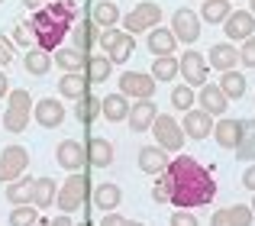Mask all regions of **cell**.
I'll return each instance as SVG.
<instances>
[{
	"label": "cell",
	"mask_w": 255,
	"mask_h": 226,
	"mask_svg": "<svg viewBox=\"0 0 255 226\" xmlns=\"http://www.w3.org/2000/svg\"><path fill=\"white\" fill-rule=\"evenodd\" d=\"M171 36L181 39V42H187V45L197 42V36H200V16L194 10H187V6H184V10H178L171 16Z\"/></svg>",
	"instance_id": "ba28073f"
},
{
	"label": "cell",
	"mask_w": 255,
	"mask_h": 226,
	"mask_svg": "<svg viewBox=\"0 0 255 226\" xmlns=\"http://www.w3.org/2000/svg\"><path fill=\"white\" fill-rule=\"evenodd\" d=\"M26 71L29 75H49V68H52V55L49 52H39V49H29V55H26Z\"/></svg>",
	"instance_id": "836d02e7"
},
{
	"label": "cell",
	"mask_w": 255,
	"mask_h": 226,
	"mask_svg": "<svg viewBox=\"0 0 255 226\" xmlns=\"http://www.w3.org/2000/svg\"><path fill=\"white\" fill-rule=\"evenodd\" d=\"M123 19V29H129V36H136V32L142 29H155L158 23H162V6L158 3H139L132 13H126Z\"/></svg>",
	"instance_id": "277c9868"
},
{
	"label": "cell",
	"mask_w": 255,
	"mask_h": 226,
	"mask_svg": "<svg viewBox=\"0 0 255 226\" xmlns=\"http://www.w3.org/2000/svg\"><path fill=\"white\" fill-rule=\"evenodd\" d=\"M55 65L65 71H81L87 65V55L78 49H55Z\"/></svg>",
	"instance_id": "f1b7e54d"
},
{
	"label": "cell",
	"mask_w": 255,
	"mask_h": 226,
	"mask_svg": "<svg viewBox=\"0 0 255 226\" xmlns=\"http://www.w3.org/2000/svg\"><path fill=\"white\" fill-rule=\"evenodd\" d=\"M117 19H120L117 3H97V6H94V19H91V23L97 26V29H110Z\"/></svg>",
	"instance_id": "1f68e13d"
},
{
	"label": "cell",
	"mask_w": 255,
	"mask_h": 226,
	"mask_svg": "<svg viewBox=\"0 0 255 226\" xmlns=\"http://www.w3.org/2000/svg\"><path fill=\"white\" fill-rule=\"evenodd\" d=\"M10 42H16V45H26V49H29V42H36V39H32V29L26 23H19L16 29H13V39Z\"/></svg>",
	"instance_id": "f6af8a7d"
},
{
	"label": "cell",
	"mask_w": 255,
	"mask_h": 226,
	"mask_svg": "<svg viewBox=\"0 0 255 226\" xmlns=\"http://www.w3.org/2000/svg\"><path fill=\"white\" fill-rule=\"evenodd\" d=\"M181 132L191 136V139H207L213 132V116H210V113H204V110H187Z\"/></svg>",
	"instance_id": "7c38bea8"
},
{
	"label": "cell",
	"mask_w": 255,
	"mask_h": 226,
	"mask_svg": "<svg viewBox=\"0 0 255 226\" xmlns=\"http://www.w3.org/2000/svg\"><path fill=\"white\" fill-rule=\"evenodd\" d=\"M100 113H104L110 123H120V119L129 116V101H126L123 94H110L100 101Z\"/></svg>",
	"instance_id": "cb8c5ba5"
},
{
	"label": "cell",
	"mask_w": 255,
	"mask_h": 226,
	"mask_svg": "<svg viewBox=\"0 0 255 226\" xmlns=\"http://www.w3.org/2000/svg\"><path fill=\"white\" fill-rule=\"evenodd\" d=\"M55 181L52 178H36L32 181V194H29V204L36 210H45V207H52V201H55Z\"/></svg>",
	"instance_id": "d6986e66"
},
{
	"label": "cell",
	"mask_w": 255,
	"mask_h": 226,
	"mask_svg": "<svg viewBox=\"0 0 255 226\" xmlns=\"http://www.w3.org/2000/svg\"><path fill=\"white\" fill-rule=\"evenodd\" d=\"M239 62H243L246 68H255V36H249L243 42V49H239Z\"/></svg>",
	"instance_id": "7bdbcfd3"
},
{
	"label": "cell",
	"mask_w": 255,
	"mask_h": 226,
	"mask_svg": "<svg viewBox=\"0 0 255 226\" xmlns=\"http://www.w3.org/2000/svg\"><path fill=\"white\" fill-rule=\"evenodd\" d=\"M171 107H178V110L194 107V91L187 88V84H178V88L171 91Z\"/></svg>",
	"instance_id": "ab89813d"
},
{
	"label": "cell",
	"mask_w": 255,
	"mask_h": 226,
	"mask_svg": "<svg viewBox=\"0 0 255 226\" xmlns=\"http://www.w3.org/2000/svg\"><path fill=\"white\" fill-rule=\"evenodd\" d=\"M220 91H223V97L226 101H233V97H243L246 94V78L239 75V71H223V78H220V84H217Z\"/></svg>",
	"instance_id": "484cf974"
},
{
	"label": "cell",
	"mask_w": 255,
	"mask_h": 226,
	"mask_svg": "<svg viewBox=\"0 0 255 226\" xmlns=\"http://www.w3.org/2000/svg\"><path fill=\"white\" fill-rule=\"evenodd\" d=\"M6 94H10V81H6V75L0 71V97H6Z\"/></svg>",
	"instance_id": "816d5d0a"
},
{
	"label": "cell",
	"mask_w": 255,
	"mask_h": 226,
	"mask_svg": "<svg viewBox=\"0 0 255 226\" xmlns=\"http://www.w3.org/2000/svg\"><path fill=\"white\" fill-rule=\"evenodd\" d=\"M120 36H123V32H120V29H113V26H110V29H100V32H97L100 49H104V52H110L113 45H117V39H120Z\"/></svg>",
	"instance_id": "ee69618b"
},
{
	"label": "cell",
	"mask_w": 255,
	"mask_h": 226,
	"mask_svg": "<svg viewBox=\"0 0 255 226\" xmlns=\"http://www.w3.org/2000/svg\"><path fill=\"white\" fill-rule=\"evenodd\" d=\"M32 181L36 178H29V175H19L16 181H10L6 184V191H3V197L13 204V207H19V204H29V194H32Z\"/></svg>",
	"instance_id": "7402d4cb"
},
{
	"label": "cell",
	"mask_w": 255,
	"mask_h": 226,
	"mask_svg": "<svg viewBox=\"0 0 255 226\" xmlns=\"http://www.w3.org/2000/svg\"><path fill=\"white\" fill-rule=\"evenodd\" d=\"M23 3H26V6H29V10H42V6H45V3H49V0H23Z\"/></svg>",
	"instance_id": "db71d44e"
},
{
	"label": "cell",
	"mask_w": 255,
	"mask_h": 226,
	"mask_svg": "<svg viewBox=\"0 0 255 226\" xmlns=\"http://www.w3.org/2000/svg\"><path fill=\"white\" fill-rule=\"evenodd\" d=\"M243 184L249 191H255V165H249V168H246V175H243Z\"/></svg>",
	"instance_id": "f907efd6"
},
{
	"label": "cell",
	"mask_w": 255,
	"mask_h": 226,
	"mask_svg": "<svg viewBox=\"0 0 255 226\" xmlns=\"http://www.w3.org/2000/svg\"><path fill=\"white\" fill-rule=\"evenodd\" d=\"M36 220H39V214L32 204H19V207L10 210V226H36Z\"/></svg>",
	"instance_id": "8d00e7d4"
},
{
	"label": "cell",
	"mask_w": 255,
	"mask_h": 226,
	"mask_svg": "<svg viewBox=\"0 0 255 226\" xmlns=\"http://www.w3.org/2000/svg\"><path fill=\"white\" fill-rule=\"evenodd\" d=\"M149 129L155 132L158 149H162V152H178L181 145H184V132H181L178 119L168 116V113H158V116L152 119V126H149Z\"/></svg>",
	"instance_id": "3957f363"
},
{
	"label": "cell",
	"mask_w": 255,
	"mask_h": 226,
	"mask_svg": "<svg viewBox=\"0 0 255 226\" xmlns=\"http://www.w3.org/2000/svg\"><path fill=\"white\" fill-rule=\"evenodd\" d=\"M26 126H29V110L6 107V113H3V129L6 132H23Z\"/></svg>",
	"instance_id": "d590c367"
},
{
	"label": "cell",
	"mask_w": 255,
	"mask_h": 226,
	"mask_svg": "<svg viewBox=\"0 0 255 226\" xmlns=\"http://www.w3.org/2000/svg\"><path fill=\"white\" fill-rule=\"evenodd\" d=\"M178 71L184 75L187 88H204L207 84V55H200V52H184V58L178 62Z\"/></svg>",
	"instance_id": "52a82bcc"
},
{
	"label": "cell",
	"mask_w": 255,
	"mask_h": 226,
	"mask_svg": "<svg viewBox=\"0 0 255 226\" xmlns=\"http://www.w3.org/2000/svg\"><path fill=\"white\" fill-rule=\"evenodd\" d=\"M239 158H255V119L243 123V142H239Z\"/></svg>",
	"instance_id": "74e56055"
},
{
	"label": "cell",
	"mask_w": 255,
	"mask_h": 226,
	"mask_svg": "<svg viewBox=\"0 0 255 226\" xmlns=\"http://www.w3.org/2000/svg\"><path fill=\"white\" fill-rule=\"evenodd\" d=\"M6 101H10V107H16V110H29V107H32V97H29V91H23V88L10 91V94H6Z\"/></svg>",
	"instance_id": "b9f144b4"
},
{
	"label": "cell",
	"mask_w": 255,
	"mask_h": 226,
	"mask_svg": "<svg viewBox=\"0 0 255 226\" xmlns=\"http://www.w3.org/2000/svg\"><path fill=\"white\" fill-rule=\"evenodd\" d=\"M52 226H75V223H71L68 214H62V217H55V220H52Z\"/></svg>",
	"instance_id": "f5cc1de1"
},
{
	"label": "cell",
	"mask_w": 255,
	"mask_h": 226,
	"mask_svg": "<svg viewBox=\"0 0 255 226\" xmlns=\"http://www.w3.org/2000/svg\"><path fill=\"white\" fill-rule=\"evenodd\" d=\"M174 42H178V39L171 36V29H162V26L149 29V52H152L155 58L171 55V52H174Z\"/></svg>",
	"instance_id": "44dd1931"
},
{
	"label": "cell",
	"mask_w": 255,
	"mask_h": 226,
	"mask_svg": "<svg viewBox=\"0 0 255 226\" xmlns=\"http://www.w3.org/2000/svg\"><path fill=\"white\" fill-rule=\"evenodd\" d=\"M13 62V42L0 36V65H10Z\"/></svg>",
	"instance_id": "7dc6e473"
},
{
	"label": "cell",
	"mask_w": 255,
	"mask_h": 226,
	"mask_svg": "<svg viewBox=\"0 0 255 226\" xmlns=\"http://www.w3.org/2000/svg\"><path fill=\"white\" fill-rule=\"evenodd\" d=\"M158 84L152 81V75H142V71H126L123 78H120V94L126 97V101H152V94H155Z\"/></svg>",
	"instance_id": "5b68a950"
},
{
	"label": "cell",
	"mask_w": 255,
	"mask_h": 226,
	"mask_svg": "<svg viewBox=\"0 0 255 226\" xmlns=\"http://www.w3.org/2000/svg\"><path fill=\"white\" fill-rule=\"evenodd\" d=\"M36 226H52V220H36Z\"/></svg>",
	"instance_id": "11a10c76"
},
{
	"label": "cell",
	"mask_w": 255,
	"mask_h": 226,
	"mask_svg": "<svg viewBox=\"0 0 255 226\" xmlns=\"http://www.w3.org/2000/svg\"><path fill=\"white\" fill-rule=\"evenodd\" d=\"M58 94L62 97H71V101H78V97L87 94V78L81 71H65V78L58 81Z\"/></svg>",
	"instance_id": "603a6c76"
},
{
	"label": "cell",
	"mask_w": 255,
	"mask_h": 226,
	"mask_svg": "<svg viewBox=\"0 0 255 226\" xmlns=\"http://www.w3.org/2000/svg\"><path fill=\"white\" fill-rule=\"evenodd\" d=\"M0 3H3V0H0Z\"/></svg>",
	"instance_id": "94428289"
},
{
	"label": "cell",
	"mask_w": 255,
	"mask_h": 226,
	"mask_svg": "<svg viewBox=\"0 0 255 226\" xmlns=\"http://www.w3.org/2000/svg\"><path fill=\"white\" fill-rule=\"evenodd\" d=\"M207 55H210V58H207V68H217V71H233V68H236V62H239V52H236V45H233V42L213 45Z\"/></svg>",
	"instance_id": "5bb4252c"
},
{
	"label": "cell",
	"mask_w": 255,
	"mask_h": 226,
	"mask_svg": "<svg viewBox=\"0 0 255 226\" xmlns=\"http://www.w3.org/2000/svg\"><path fill=\"white\" fill-rule=\"evenodd\" d=\"M32 116H36L39 126L55 129V126H62V119H65V107H62V101H55V97H45V101L32 104Z\"/></svg>",
	"instance_id": "30bf717a"
},
{
	"label": "cell",
	"mask_w": 255,
	"mask_h": 226,
	"mask_svg": "<svg viewBox=\"0 0 255 226\" xmlns=\"http://www.w3.org/2000/svg\"><path fill=\"white\" fill-rule=\"evenodd\" d=\"M78 226H94V223H87V220H81V223H78Z\"/></svg>",
	"instance_id": "680465c9"
},
{
	"label": "cell",
	"mask_w": 255,
	"mask_h": 226,
	"mask_svg": "<svg viewBox=\"0 0 255 226\" xmlns=\"http://www.w3.org/2000/svg\"><path fill=\"white\" fill-rule=\"evenodd\" d=\"M75 116H78V123L91 126L94 119L100 116V97H94V94H84V97H78V107H75Z\"/></svg>",
	"instance_id": "4316f807"
},
{
	"label": "cell",
	"mask_w": 255,
	"mask_h": 226,
	"mask_svg": "<svg viewBox=\"0 0 255 226\" xmlns=\"http://www.w3.org/2000/svg\"><path fill=\"white\" fill-rule=\"evenodd\" d=\"M223 26H226V36L233 39V42H246L249 36H255V16L249 10H236V13H230V16L223 19Z\"/></svg>",
	"instance_id": "9c48e42d"
},
{
	"label": "cell",
	"mask_w": 255,
	"mask_h": 226,
	"mask_svg": "<svg viewBox=\"0 0 255 226\" xmlns=\"http://www.w3.org/2000/svg\"><path fill=\"white\" fill-rule=\"evenodd\" d=\"M123 226H145V223H129V220H126V223H123Z\"/></svg>",
	"instance_id": "9f6ffc18"
},
{
	"label": "cell",
	"mask_w": 255,
	"mask_h": 226,
	"mask_svg": "<svg viewBox=\"0 0 255 226\" xmlns=\"http://www.w3.org/2000/svg\"><path fill=\"white\" fill-rule=\"evenodd\" d=\"M252 214H255V197H252Z\"/></svg>",
	"instance_id": "91938a15"
},
{
	"label": "cell",
	"mask_w": 255,
	"mask_h": 226,
	"mask_svg": "<svg viewBox=\"0 0 255 226\" xmlns=\"http://www.w3.org/2000/svg\"><path fill=\"white\" fill-rule=\"evenodd\" d=\"M226 214H230V223L233 226H252V207H246V204H236V207H226Z\"/></svg>",
	"instance_id": "f35d334b"
},
{
	"label": "cell",
	"mask_w": 255,
	"mask_h": 226,
	"mask_svg": "<svg viewBox=\"0 0 255 226\" xmlns=\"http://www.w3.org/2000/svg\"><path fill=\"white\" fill-rule=\"evenodd\" d=\"M168 197H171V181H168V175H158V181H155V188H152V201L155 204H168Z\"/></svg>",
	"instance_id": "60d3db41"
},
{
	"label": "cell",
	"mask_w": 255,
	"mask_h": 226,
	"mask_svg": "<svg viewBox=\"0 0 255 226\" xmlns=\"http://www.w3.org/2000/svg\"><path fill=\"white\" fill-rule=\"evenodd\" d=\"M200 107H204V113H210V116H220V113H226L230 101L223 97V91L217 84H204L200 88Z\"/></svg>",
	"instance_id": "ac0fdd59"
},
{
	"label": "cell",
	"mask_w": 255,
	"mask_h": 226,
	"mask_svg": "<svg viewBox=\"0 0 255 226\" xmlns=\"http://www.w3.org/2000/svg\"><path fill=\"white\" fill-rule=\"evenodd\" d=\"M55 158H58V165L68 168V171H81L84 162H87V155H84V149H81L78 139H65V142H58Z\"/></svg>",
	"instance_id": "8fae6325"
},
{
	"label": "cell",
	"mask_w": 255,
	"mask_h": 226,
	"mask_svg": "<svg viewBox=\"0 0 255 226\" xmlns=\"http://www.w3.org/2000/svg\"><path fill=\"white\" fill-rule=\"evenodd\" d=\"M123 223L126 220L120 214H104V223H100V226H123Z\"/></svg>",
	"instance_id": "681fc988"
},
{
	"label": "cell",
	"mask_w": 255,
	"mask_h": 226,
	"mask_svg": "<svg viewBox=\"0 0 255 226\" xmlns=\"http://www.w3.org/2000/svg\"><path fill=\"white\" fill-rule=\"evenodd\" d=\"M171 226H200L197 217L191 214V210H174L171 214Z\"/></svg>",
	"instance_id": "bcb514c9"
},
{
	"label": "cell",
	"mask_w": 255,
	"mask_h": 226,
	"mask_svg": "<svg viewBox=\"0 0 255 226\" xmlns=\"http://www.w3.org/2000/svg\"><path fill=\"white\" fill-rule=\"evenodd\" d=\"M165 175L171 181V197L168 204H174L178 210H194V207H207L217 197V184H213L210 171L191 155H178L168 158Z\"/></svg>",
	"instance_id": "6da1fadb"
},
{
	"label": "cell",
	"mask_w": 255,
	"mask_h": 226,
	"mask_svg": "<svg viewBox=\"0 0 255 226\" xmlns=\"http://www.w3.org/2000/svg\"><path fill=\"white\" fill-rule=\"evenodd\" d=\"M132 52H136V39H132L129 32H123V36L117 39V45H113L107 55H110V65H120V62H126Z\"/></svg>",
	"instance_id": "d6a6232c"
},
{
	"label": "cell",
	"mask_w": 255,
	"mask_h": 226,
	"mask_svg": "<svg viewBox=\"0 0 255 226\" xmlns=\"http://www.w3.org/2000/svg\"><path fill=\"white\" fill-rule=\"evenodd\" d=\"M178 75V58L174 55H162L152 62V81L162 84V81H171V78Z\"/></svg>",
	"instance_id": "f546056e"
},
{
	"label": "cell",
	"mask_w": 255,
	"mask_h": 226,
	"mask_svg": "<svg viewBox=\"0 0 255 226\" xmlns=\"http://www.w3.org/2000/svg\"><path fill=\"white\" fill-rule=\"evenodd\" d=\"M78 13H81V6L71 3V0H55V3L49 0L42 10H36V16H32V23H29L36 49L39 52H55L58 45H62L68 26L78 19Z\"/></svg>",
	"instance_id": "7a4b0ae2"
},
{
	"label": "cell",
	"mask_w": 255,
	"mask_h": 226,
	"mask_svg": "<svg viewBox=\"0 0 255 226\" xmlns=\"http://www.w3.org/2000/svg\"><path fill=\"white\" fill-rule=\"evenodd\" d=\"M230 13V0H204V6H200V19H207V23H223Z\"/></svg>",
	"instance_id": "83f0119b"
},
{
	"label": "cell",
	"mask_w": 255,
	"mask_h": 226,
	"mask_svg": "<svg viewBox=\"0 0 255 226\" xmlns=\"http://www.w3.org/2000/svg\"><path fill=\"white\" fill-rule=\"evenodd\" d=\"M120 201H123V191H120L117 184H97V191H94V207L97 210L113 214V210L120 207Z\"/></svg>",
	"instance_id": "ffe728a7"
},
{
	"label": "cell",
	"mask_w": 255,
	"mask_h": 226,
	"mask_svg": "<svg viewBox=\"0 0 255 226\" xmlns=\"http://www.w3.org/2000/svg\"><path fill=\"white\" fill-rule=\"evenodd\" d=\"M87 84H100V81H107L110 78V58L107 55H87Z\"/></svg>",
	"instance_id": "d4e9b609"
},
{
	"label": "cell",
	"mask_w": 255,
	"mask_h": 226,
	"mask_svg": "<svg viewBox=\"0 0 255 226\" xmlns=\"http://www.w3.org/2000/svg\"><path fill=\"white\" fill-rule=\"evenodd\" d=\"M210 226H233L230 223V214H226V210H217V214L210 217Z\"/></svg>",
	"instance_id": "c3c4849f"
},
{
	"label": "cell",
	"mask_w": 255,
	"mask_h": 226,
	"mask_svg": "<svg viewBox=\"0 0 255 226\" xmlns=\"http://www.w3.org/2000/svg\"><path fill=\"white\" fill-rule=\"evenodd\" d=\"M55 201H58V210H62V214H71V210H81V204L87 201V197L62 184V188H58V194H55Z\"/></svg>",
	"instance_id": "e575fe53"
},
{
	"label": "cell",
	"mask_w": 255,
	"mask_h": 226,
	"mask_svg": "<svg viewBox=\"0 0 255 226\" xmlns=\"http://www.w3.org/2000/svg\"><path fill=\"white\" fill-rule=\"evenodd\" d=\"M158 116V107L152 101H139V104H132L129 107V126H132V132H145L152 126V119Z\"/></svg>",
	"instance_id": "9a60e30c"
},
{
	"label": "cell",
	"mask_w": 255,
	"mask_h": 226,
	"mask_svg": "<svg viewBox=\"0 0 255 226\" xmlns=\"http://www.w3.org/2000/svg\"><path fill=\"white\" fill-rule=\"evenodd\" d=\"M84 155H87V162H91V165H97V168H107V165L113 162V145L107 142L104 136H94L91 142L84 145Z\"/></svg>",
	"instance_id": "e0dca14e"
},
{
	"label": "cell",
	"mask_w": 255,
	"mask_h": 226,
	"mask_svg": "<svg viewBox=\"0 0 255 226\" xmlns=\"http://www.w3.org/2000/svg\"><path fill=\"white\" fill-rule=\"evenodd\" d=\"M71 39H75V49L78 52H91L94 39H97V26H94L91 19H81V26L71 32Z\"/></svg>",
	"instance_id": "4dcf8cb0"
},
{
	"label": "cell",
	"mask_w": 255,
	"mask_h": 226,
	"mask_svg": "<svg viewBox=\"0 0 255 226\" xmlns=\"http://www.w3.org/2000/svg\"><path fill=\"white\" fill-rule=\"evenodd\" d=\"M165 165H168V155H165L158 145H142V149H139V168H142L145 175H162Z\"/></svg>",
	"instance_id": "2e32d148"
},
{
	"label": "cell",
	"mask_w": 255,
	"mask_h": 226,
	"mask_svg": "<svg viewBox=\"0 0 255 226\" xmlns=\"http://www.w3.org/2000/svg\"><path fill=\"white\" fill-rule=\"evenodd\" d=\"M249 3H252V10H249V13H252V16H255V0H249Z\"/></svg>",
	"instance_id": "6f0895ef"
},
{
	"label": "cell",
	"mask_w": 255,
	"mask_h": 226,
	"mask_svg": "<svg viewBox=\"0 0 255 226\" xmlns=\"http://www.w3.org/2000/svg\"><path fill=\"white\" fill-rule=\"evenodd\" d=\"M243 123L246 119H220L217 126H213V136H217V142L223 145V149H239V142H243Z\"/></svg>",
	"instance_id": "4fadbf2b"
},
{
	"label": "cell",
	"mask_w": 255,
	"mask_h": 226,
	"mask_svg": "<svg viewBox=\"0 0 255 226\" xmlns=\"http://www.w3.org/2000/svg\"><path fill=\"white\" fill-rule=\"evenodd\" d=\"M26 165H29V152H26L23 145H6V149L0 152V184L16 181L26 171Z\"/></svg>",
	"instance_id": "8992f818"
}]
</instances>
